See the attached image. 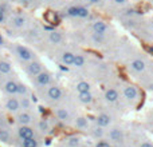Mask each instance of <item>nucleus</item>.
<instances>
[{
    "instance_id": "obj_1",
    "label": "nucleus",
    "mask_w": 153,
    "mask_h": 147,
    "mask_svg": "<svg viewBox=\"0 0 153 147\" xmlns=\"http://www.w3.org/2000/svg\"><path fill=\"white\" fill-rule=\"evenodd\" d=\"M35 94L40 98L43 103L51 106V107L66 102V91L58 83H53L42 90H38V91H35Z\"/></svg>"
},
{
    "instance_id": "obj_2",
    "label": "nucleus",
    "mask_w": 153,
    "mask_h": 147,
    "mask_svg": "<svg viewBox=\"0 0 153 147\" xmlns=\"http://www.w3.org/2000/svg\"><path fill=\"white\" fill-rule=\"evenodd\" d=\"M32 24V18L28 12L26 11H16L12 12L8 19V21L5 23L7 29L13 35H22L28 29V27Z\"/></svg>"
},
{
    "instance_id": "obj_3",
    "label": "nucleus",
    "mask_w": 153,
    "mask_h": 147,
    "mask_svg": "<svg viewBox=\"0 0 153 147\" xmlns=\"http://www.w3.org/2000/svg\"><path fill=\"white\" fill-rule=\"evenodd\" d=\"M152 66H153V63H151L148 56H145L141 52H133L128 56L126 68H128V71L132 74L133 76H136V78L143 76Z\"/></svg>"
},
{
    "instance_id": "obj_4",
    "label": "nucleus",
    "mask_w": 153,
    "mask_h": 147,
    "mask_svg": "<svg viewBox=\"0 0 153 147\" xmlns=\"http://www.w3.org/2000/svg\"><path fill=\"white\" fill-rule=\"evenodd\" d=\"M121 87V100L129 108H136L141 103V90L137 84L130 82H120Z\"/></svg>"
},
{
    "instance_id": "obj_5",
    "label": "nucleus",
    "mask_w": 153,
    "mask_h": 147,
    "mask_svg": "<svg viewBox=\"0 0 153 147\" xmlns=\"http://www.w3.org/2000/svg\"><path fill=\"white\" fill-rule=\"evenodd\" d=\"M65 42H66V36H65V32L61 31V29L53 28L50 31H46L45 37H43L42 44L39 46L42 50H46L48 52H53L56 48L65 46Z\"/></svg>"
},
{
    "instance_id": "obj_6",
    "label": "nucleus",
    "mask_w": 153,
    "mask_h": 147,
    "mask_svg": "<svg viewBox=\"0 0 153 147\" xmlns=\"http://www.w3.org/2000/svg\"><path fill=\"white\" fill-rule=\"evenodd\" d=\"M10 51L13 55L15 60L18 62L22 67L26 66L27 63H30L31 60L38 58L36 52H35L30 46L23 44V43H12V44L10 46Z\"/></svg>"
},
{
    "instance_id": "obj_7",
    "label": "nucleus",
    "mask_w": 153,
    "mask_h": 147,
    "mask_svg": "<svg viewBox=\"0 0 153 147\" xmlns=\"http://www.w3.org/2000/svg\"><path fill=\"white\" fill-rule=\"evenodd\" d=\"M62 12L65 13L66 18L71 19V20H86V19L90 18L89 5L83 4V3H79V1L66 5Z\"/></svg>"
},
{
    "instance_id": "obj_8",
    "label": "nucleus",
    "mask_w": 153,
    "mask_h": 147,
    "mask_svg": "<svg viewBox=\"0 0 153 147\" xmlns=\"http://www.w3.org/2000/svg\"><path fill=\"white\" fill-rule=\"evenodd\" d=\"M102 102L108 107H116L118 103H122L121 100V87L120 83H109L102 91Z\"/></svg>"
},
{
    "instance_id": "obj_9",
    "label": "nucleus",
    "mask_w": 153,
    "mask_h": 147,
    "mask_svg": "<svg viewBox=\"0 0 153 147\" xmlns=\"http://www.w3.org/2000/svg\"><path fill=\"white\" fill-rule=\"evenodd\" d=\"M54 116L58 122L63 124H73V121L75 118V112L67 103H59V104L53 107Z\"/></svg>"
},
{
    "instance_id": "obj_10",
    "label": "nucleus",
    "mask_w": 153,
    "mask_h": 147,
    "mask_svg": "<svg viewBox=\"0 0 153 147\" xmlns=\"http://www.w3.org/2000/svg\"><path fill=\"white\" fill-rule=\"evenodd\" d=\"M45 34H46V28L40 24H35L32 23L31 26L28 27L26 32L23 34L24 36V40L30 44H35L39 47L43 42V37H45Z\"/></svg>"
},
{
    "instance_id": "obj_11",
    "label": "nucleus",
    "mask_w": 153,
    "mask_h": 147,
    "mask_svg": "<svg viewBox=\"0 0 153 147\" xmlns=\"http://www.w3.org/2000/svg\"><path fill=\"white\" fill-rule=\"evenodd\" d=\"M106 139H108L113 146H122L126 143V131L124 130V127L113 124L111 127L108 129Z\"/></svg>"
},
{
    "instance_id": "obj_12",
    "label": "nucleus",
    "mask_w": 153,
    "mask_h": 147,
    "mask_svg": "<svg viewBox=\"0 0 153 147\" xmlns=\"http://www.w3.org/2000/svg\"><path fill=\"white\" fill-rule=\"evenodd\" d=\"M53 54L55 55L56 62H58L59 64L66 66V67H73L76 51L71 50V48H69V47H66V46H62V47L56 48L55 51H53Z\"/></svg>"
},
{
    "instance_id": "obj_13",
    "label": "nucleus",
    "mask_w": 153,
    "mask_h": 147,
    "mask_svg": "<svg viewBox=\"0 0 153 147\" xmlns=\"http://www.w3.org/2000/svg\"><path fill=\"white\" fill-rule=\"evenodd\" d=\"M95 124L103 127V129H109L116 122V115L113 112V107H108L106 106L105 110H101L100 112L95 115V118L93 119Z\"/></svg>"
},
{
    "instance_id": "obj_14",
    "label": "nucleus",
    "mask_w": 153,
    "mask_h": 147,
    "mask_svg": "<svg viewBox=\"0 0 153 147\" xmlns=\"http://www.w3.org/2000/svg\"><path fill=\"white\" fill-rule=\"evenodd\" d=\"M31 82H32L34 91L42 90V88H45V87L50 86V84L55 83V80H54V74L51 71H48L47 68L43 70V71L40 74H38L36 76H34V78L31 79Z\"/></svg>"
},
{
    "instance_id": "obj_15",
    "label": "nucleus",
    "mask_w": 153,
    "mask_h": 147,
    "mask_svg": "<svg viewBox=\"0 0 153 147\" xmlns=\"http://www.w3.org/2000/svg\"><path fill=\"white\" fill-rule=\"evenodd\" d=\"M19 79L15 78L13 75L7 76L3 79L1 84H0V90L5 96H18V87H19Z\"/></svg>"
},
{
    "instance_id": "obj_16",
    "label": "nucleus",
    "mask_w": 153,
    "mask_h": 147,
    "mask_svg": "<svg viewBox=\"0 0 153 147\" xmlns=\"http://www.w3.org/2000/svg\"><path fill=\"white\" fill-rule=\"evenodd\" d=\"M89 67H91V74L100 78H108L111 74V67L109 63L102 60H90Z\"/></svg>"
},
{
    "instance_id": "obj_17",
    "label": "nucleus",
    "mask_w": 153,
    "mask_h": 147,
    "mask_svg": "<svg viewBox=\"0 0 153 147\" xmlns=\"http://www.w3.org/2000/svg\"><path fill=\"white\" fill-rule=\"evenodd\" d=\"M15 116V122L18 126H34L38 121V116L35 111H27L20 110Z\"/></svg>"
},
{
    "instance_id": "obj_18",
    "label": "nucleus",
    "mask_w": 153,
    "mask_h": 147,
    "mask_svg": "<svg viewBox=\"0 0 153 147\" xmlns=\"http://www.w3.org/2000/svg\"><path fill=\"white\" fill-rule=\"evenodd\" d=\"M86 40L89 44H91L93 47L97 48H103L108 47L109 43L111 42V36L108 35H101V34H95V32L89 31V34L86 35Z\"/></svg>"
},
{
    "instance_id": "obj_19",
    "label": "nucleus",
    "mask_w": 153,
    "mask_h": 147,
    "mask_svg": "<svg viewBox=\"0 0 153 147\" xmlns=\"http://www.w3.org/2000/svg\"><path fill=\"white\" fill-rule=\"evenodd\" d=\"M89 31L95 32V34H101V35H108V36H113V34H114L110 24H108L105 20H102V19H95V20H93L89 26Z\"/></svg>"
},
{
    "instance_id": "obj_20",
    "label": "nucleus",
    "mask_w": 153,
    "mask_h": 147,
    "mask_svg": "<svg viewBox=\"0 0 153 147\" xmlns=\"http://www.w3.org/2000/svg\"><path fill=\"white\" fill-rule=\"evenodd\" d=\"M22 68H23L24 74H26L30 79H32L34 76H36L38 74L42 72L43 70H46V67H45V64H43V62L40 60L39 58H36V59H34V60H31L30 63H27L26 66H23Z\"/></svg>"
},
{
    "instance_id": "obj_21",
    "label": "nucleus",
    "mask_w": 153,
    "mask_h": 147,
    "mask_svg": "<svg viewBox=\"0 0 153 147\" xmlns=\"http://www.w3.org/2000/svg\"><path fill=\"white\" fill-rule=\"evenodd\" d=\"M3 110L10 115H16L22 110L19 96H5L4 103H3Z\"/></svg>"
},
{
    "instance_id": "obj_22",
    "label": "nucleus",
    "mask_w": 153,
    "mask_h": 147,
    "mask_svg": "<svg viewBox=\"0 0 153 147\" xmlns=\"http://www.w3.org/2000/svg\"><path fill=\"white\" fill-rule=\"evenodd\" d=\"M130 3L132 0H103L100 7L105 8L110 12H118V11L124 10L125 7H129Z\"/></svg>"
},
{
    "instance_id": "obj_23",
    "label": "nucleus",
    "mask_w": 153,
    "mask_h": 147,
    "mask_svg": "<svg viewBox=\"0 0 153 147\" xmlns=\"http://www.w3.org/2000/svg\"><path fill=\"white\" fill-rule=\"evenodd\" d=\"M36 135L38 134H36V130H35V126H18L15 130V137L18 138V140L35 138Z\"/></svg>"
},
{
    "instance_id": "obj_24",
    "label": "nucleus",
    "mask_w": 153,
    "mask_h": 147,
    "mask_svg": "<svg viewBox=\"0 0 153 147\" xmlns=\"http://www.w3.org/2000/svg\"><path fill=\"white\" fill-rule=\"evenodd\" d=\"M91 122L93 121H90L86 115H75V118H74V121H73L71 126L74 127V129L79 130V131L87 132V131H89V129H90Z\"/></svg>"
},
{
    "instance_id": "obj_25",
    "label": "nucleus",
    "mask_w": 153,
    "mask_h": 147,
    "mask_svg": "<svg viewBox=\"0 0 153 147\" xmlns=\"http://www.w3.org/2000/svg\"><path fill=\"white\" fill-rule=\"evenodd\" d=\"M90 59L89 56L85 52H81V51H76L75 58H74V63H73V68L75 70H85L89 67Z\"/></svg>"
},
{
    "instance_id": "obj_26",
    "label": "nucleus",
    "mask_w": 153,
    "mask_h": 147,
    "mask_svg": "<svg viewBox=\"0 0 153 147\" xmlns=\"http://www.w3.org/2000/svg\"><path fill=\"white\" fill-rule=\"evenodd\" d=\"M34 126H35V130H36V134H40V135H48L51 132V130H53L51 122L46 118L38 119Z\"/></svg>"
},
{
    "instance_id": "obj_27",
    "label": "nucleus",
    "mask_w": 153,
    "mask_h": 147,
    "mask_svg": "<svg viewBox=\"0 0 153 147\" xmlns=\"http://www.w3.org/2000/svg\"><path fill=\"white\" fill-rule=\"evenodd\" d=\"M89 135L95 140H100V139H106V132H108V129H103V127L98 126V124L94 123V121L91 122L90 124V129H89Z\"/></svg>"
},
{
    "instance_id": "obj_28",
    "label": "nucleus",
    "mask_w": 153,
    "mask_h": 147,
    "mask_svg": "<svg viewBox=\"0 0 153 147\" xmlns=\"http://www.w3.org/2000/svg\"><path fill=\"white\" fill-rule=\"evenodd\" d=\"M11 13H12V7L10 4V0H3L0 3V24L5 26Z\"/></svg>"
},
{
    "instance_id": "obj_29",
    "label": "nucleus",
    "mask_w": 153,
    "mask_h": 147,
    "mask_svg": "<svg viewBox=\"0 0 153 147\" xmlns=\"http://www.w3.org/2000/svg\"><path fill=\"white\" fill-rule=\"evenodd\" d=\"M13 137H15V132L10 129L8 124H4V126L0 127V143H3V145H11L13 140Z\"/></svg>"
},
{
    "instance_id": "obj_30",
    "label": "nucleus",
    "mask_w": 153,
    "mask_h": 147,
    "mask_svg": "<svg viewBox=\"0 0 153 147\" xmlns=\"http://www.w3.org/2000/svg\"><path fill=\"white\" fill-rule=\"evenodd\" d=\"M75 102L82 106H90L95 102V95L93 91L83 92V94H75Z\"/></svg>"
},
{
    "instance_id": "obj_31",
    "label": "nucleus",
    "mask_w": 153,
    "mask_h": 147,
    "mask_svg": "<svg viewBox=\"0 0 153 147\" xmlns=\"http://www.w3.org/2000/svg\"><path fill=\"white\" fill-rule=\"evenodd\" d=\"M73 90H74L75 94H83V92L93 91V86H91V83H90L89 80L82 79V80L75 82L74 86H73Z\"/></svg>"
},
{
    "instance_id": "obj_32",
    "label": "nucleus",
    "mask_w": 153,
    "mask_h": 147,
    "mask_svg": "<svg viewBox=\"0 0 153 147\" xmlns=\"http://www.w3.org/2000/svg\"><path fill=\"white\" fill-rule=\"evenodd\" d=\"M13 75V66L11 60L5 58H0V76H11Z\"/></svg>"
},
{
    "instance_id": "obj_33",
    "label": "nucleus",
    "mask_w": 153,
    "mask_h": 147,
    "mask_svg": "<svg viewBox=\"0 0 153 147\" xmlns=\"http://www.w3.org/2000/svg\"><path fill=\"white\" fill-rule=\"evenodd\" d=\"M13 3L19 5V7L24 8V10H36L42 5L40 0H12Z\"/></svg>"
},
{
    "instance_id": "obj_34",
    "label": "nucleus",
    "mask_w": 153,
    "mask_h": 147,
    "mask_svg": "<svg viewBox=\"0 0 153 147\" xmlns=\"http://www.w3.org/2000/svg\"><path fill=\"white\" fill-rule=\"evenodd\" d=\"M32 96V95H31ZM31 96H22L20 99V107L22 110H27V111H34V102H32Z\"/></svg>"
},
{
    "instance_id": "obj_35",
    "label": "nucleus",
    "mask_w": 153,
    "mask_h": 147,
    "mask_svg": "<svg viewBox=\"0 0 153 147\" xmlns=\"http://www.w3.org/2000/svg\"><path fill=\"white\" fill-rule=\"evenodd\" d=\"M32 94H34V92H32V90L30 88L26 83H23L22 80L19 82V87H18V96L19 98H22V96H31Z\"/></svg>"
},
{
    "instance_id": "obj_36",
    "label": "nucleus",
    "mask_w": 153,
    "mask_h": 147,
    "mask_svg": "<svg viewBox=\"0 0 153 147\" xmlns=\"http://www.w3.org/2000/svg\"><path fill=\"white\" fill-rule=\"evenodd\" d=\"M19 147H40V142L38 139V137L30 138V139L19 140Z\"/></svg>"
},
{
    "instance_id": "obj_37",
    "label": "nucleus",
    "mask_w": 153,
    "mask_h": 147,
    "mask_svg": "<svg viewBox=\"0 0 153 147\" xmlns=\"http://www.w3.org/2000/svg\"><path fill=\"white\" fill-rule=\"evenodd\" d=\"M81 145H82L81 138L75 137V135H71V137L65 139V146L66 147H81Z\"/></svg>"
},
{
    "instance_id": "obj_38",
    "label": "nucleus",
    "mask_w": 153,
    "mask_h": 147,
    "mask_svg": "<svg viewBox=\"0 0 153 147\" xmlns=\"http://www.w3.org/2000/svg\"><path fill=\"white\" fill-rule=\"evenodd\" d=\"M46 21L50 24H53V26H55V24L59 23V16L56 12H54V11H48L47 13H46Z\"/></svg>"
},
{
    "instance_id": "obj_39",
    "label": "nucleus",
    "mask_w": 153,
    "mask_h": 147,
    "mask_svg": "<svg viewBox=\"0 0 153 147\" xmlns=\"http://www.w3.org/2000/svg\"><path fill=\"white\" fill-rule=\"evenodd\" d=\"M79 3H83V4L89 5V7H100L102 4L103 0H78Z\"/></svg>"
},
{
    "instance_id": "obj_40",
    "label": "nucleus",
    "mask_w": 153,
    "mask_h": 147,
    "mask_svg": "<svg viewBox=\"0 0 153 147\" xmlns=\"http://www.w3.org/2000/svg\"><path fill=\"white\" fill-rule=\"evenodd\" d=\"M94 147H114L108 139H100L94 143Z\"/></svg>"
},
{
    "instance_id": "obj_41",
    "label": "nucleus",
    "mask_w": 153,
    "mask_h": 147,
    "mask_svg": "<svg viewBox=\"0 0 153 147\" xmlns=\"http://www.w3.org/2000/svg\"><path fill=\"white\" fill-rule=\"evenodd\" d=\"M7 124V121H5V114H4V110L0 108V127Z\"/></svg>"
},
{
    "instance_id": "obj_42",
    "label": "nucleus",
    "mask_w": 153,
    "mask_h": 147,
    "mask_svg": "<svg viewBox=\"0 0 153 147\" xmlns=\"http://www.w3.org/2000/svg\"><path fill=\"white\" fill-rule=\"evenodd\" d=\"M137 147H153V142H151V140H143V142L138 143Z\"/></svg>"
},
{
    "instance_id": "obj_43",
    "label": "nucleus",
    "mask_w": 153,
    "mask_h": 147,
    "mask_svg": "<svg viewBox=\"0 0 153 147\" xmlns=\"http://www.w3.org/2000/svg\"><path fill=\"white\" fill-rule=\"evenodd\" d=\"M3 47H5V37H4V35L0 32V48H3Z\"/></svg>"
},
{
    "instance_id": "obj_44",
    "label": "nucleus",
    "mask_w": 153,
    "mask_h": 147,
    "mask_svg": "<svg viewBox=\"0 0 153 147\" xmlns=\"http://www.w3.org/2000/svg\"><path fill=\"white\" fill-rule=\"evenodd\" d=\"M40 1H42V4H43L45 1H51V0H40Z\"/></svg>"
},
{
    "instance_id": "obj_45",
    "label": "nucleus",
    "mask_w": 153,
    "mask_h": 147,
    "mask_svg": "<svg viewBox=\"0 0 153 147\" xmlns=\"http://www.w3.org/2000/svg\"><path fill=\"white\" fill-rule=\"evenodd\" d=\"M1 1H3V0H0V3H1Z\"/></svg>"
}]
</instances>
